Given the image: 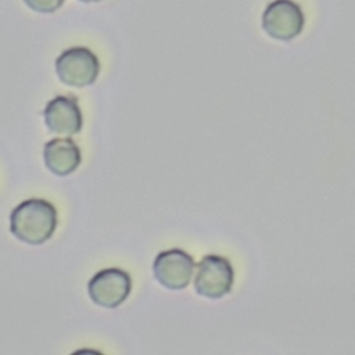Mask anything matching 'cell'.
<instances>
[{"instance_id":"cell-1","label":"cell","mask_w":355,"mask_h":355,"mask_svg":"<svg viewBox=\"0 0 355 355\" xmlns=\"http://www.w3.org/2000/svg\"><path fill=\"white\" fill-rule=\"evenodd\" d=\"M57 227V211L42 198H29L14 208L10 215L11 233L32 245L47 241Z\"/></svg>"},{"instance_id":"cell-2","label":"cell","mask_w":355,"mask_h":355,"mask_svg":"<svg viewBox=\"0 0 355 355\" xmlns=\"http://www.w3.org/2000/svg\"><path fill=\"white\" fill-rule=\"evenodd\" d=\"M58 79L71 87H86L94 83L100 72L98 58L86 47H71L55 60Z\"/></svg>"},{"instance_id":"cell-3","label":"cell","mask_w":355,"mask_h":355,"mask_svg":"<svg viewBox=\"0 0 355 355\" xmlns=\"http://www.w3.org/2000/svg\"><path fill=\"white\" fill-rule=\"evenodd\" d=\"M233 280L234 273L230 262L220 255L208 254L197 265L194 288L201 297L219 300L230 293Z\"/></svg>"},{"instance_id":"cell-4","label":"cell","mask_w":355,"mask_h":355,"mask_svg":"<svg viewBox=\"0 0 355 355\" xmlns=\"http://www.w3.org/2000/svg\"><path fill=\"white\" fill-rule=\"evenodd\" d=\"M305 24L301 7L293 0H273L262 14V28L273 39L288 42L297 37Z\"/></svg>"},{"instance_id":"cell-5","label":"cell","mask_w":355,"mask_h":355,"mask_svg":"<svg viewBox=\"0 0 355 355\" xmlns=\"http://www.w3.org/2000/svg\"><path fill=\"white\" fill-rule=\"evenodd\" d=\"M132 290L130 276L118 268L97 272L87 284L92 301L104 308H116L129 297Z\"/></svg>"},{"instance_id":"cell-6","label":"cell","mask_w":355,"mask_h":355,"mask_svg":"<svg viewBox=\"0 0 355 355\" xmlns=\"http://www.w3.org/2000/svg\"><path fill=\"white\" fill-rule=\"evenodd\" d=\"M155 279L169 290H183L193 277L194 261L183 250L162 251L153 263Z\"/></svg>"},{"instance_id":"cell-7","label":"cell","mask_w":355,"mask_h":355,"mask_svg":"<svg viewBox=\"0 0 355 355\" xmlns=\"http://www.w3.org/2000/svg\"><path fill=\"white\" fill-rule=\"evenodd\" d=\"M44 122L50 132L57 135H76L82 129V114L75 98L57 96L44 108Z\"/></svg>"},{"instance_id":"cell-8","label":"cell","mask_w":355,"mask_h":355,"mask_svg":"<svg viewBox=\"0 0 355 355\" xmlns=\"http://www.w3.org/2000/svg\"><path fill=\"white\" fill-rule=\"evenodd\" d=\"M44 164L53 173L67 176L80 164V150L71 139H53L43 148Z\"/></svg>"},{"instance_id":"cell-9","label":"cell","mask_w":355,"mask_h":355,"mask_svg":"<svg viewBox=\"0 0 355 355\" xmlns=\"http://www.w3.org/2000/svg\"><path fill=\"white\" fill-rule=\"evenodd\" d=\"M65 0H24V3L35 12L53 14L62 7Z\"/></svg>"},{"instance_id":"cell-10","label":"cell","mask_w":355,"mask_h":355,"mask_svg":"<svg viewBox=\"0 0 355 355\" xmlns=\"http://www.w3.org/2000/svg\"><path fill=\"white\" fill-rule=\"evenodd\" d=\"M82 3H100V1H104V0H79Z\"/></svg>"}]
</instances>
